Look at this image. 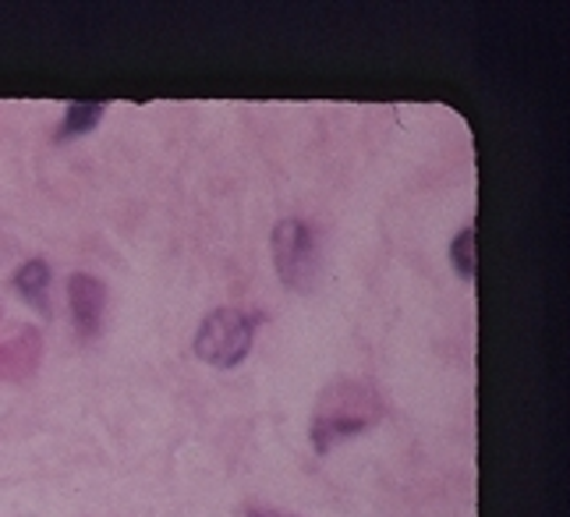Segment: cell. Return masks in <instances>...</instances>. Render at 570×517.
<instances>
[{
  "instance_id": "obj_1",
  "label": "cell",
  "mask_w": 570,
  "mask_h": 517,
  "mask_svg": "<svg viewBox=\"0 0 570 517\" xmlns=\"http://www.w3.org/2000/svg\"><path fill=\"white\" fill-rule=\"evenodd\" d=\"M380 419V401L368 387L358 383H337L320 404L316 422H312V443L320 453L330 450L333 440H347Z\"/></svg>"
},
{
  "instance_id": "obj_2",
  "label": "cell",
  "mask_w": 570,
  "mask_h": 517,
  "mask_svg": "<svg viewBox=\"0 0 570 517\" xmlns=\"http://www.w3.org/2000/svg\"><path fill=\"white\" fill-rule=\"evenodd\" d=\"M255 341V320L242 309H216L209 312L199 333H195V354L213 369L242 365Z\"/></svg>"
},
{
  "instance_id": "obj_3",
  "label": "cell",
  "mask_w": 570,
  "mask_h": 517,
  "mask_svg": "<svg viewBox=\"0 0 570 517\" xmlns=\"http://www.w3.org/2000/svg\"><path fill=\"white\" fill-rule=\"evenodd\" d=\"M273 263L291 291H312L320 281V242L302 221H281L273 227Z\"/></svg>"
},
{
  "instance_id": "obj_4",
  "label": "cell",
  "mask_w": 570,
  "mask_h": 517,
  "mask_svg": "<svg viewBox=\"0 0 570 517\" xmlns=\"http://www.w3.org/2000/svg\"><path fill=\"white\" fill-rule=\"evenodd\" d=\"M68 302H71V320L78 336L92 341L104 326V312H107V287L104 281H96L92 273H75L68 281Z\"/></svg>"
},
{
  "instance_id": "obj_5",
  "label": "cell",
  "mask_w": 570,
  "mask_h": 517,
  "mask_svg": "<svg viewBox=\"0 0 570 517\" xmlns=\"http://www.w3.org/2000/svg\"><path fill=\"white\" fill-rule=\"evenodd\" d=\"M14 287H18V294H26L32 305L47 309L43 294L50 287V266L43 263V258H29V263L14 273Z\"/></svg>"
},
{
  "instance_id": "obj_6",
  "label": "cell",
  "mask_w": 570,
  "mask_h": 517,
  "mask_svg": "<svg viewBox=\"0 0 570 517\" xmlns=\"http://www.w3.org/2000/svg\"><path fill=\"white\" fill-rule=\"evenodd\" d=\"M104 104H71L65 110V121H61V131H57V138H78V135H89L96 125L104 121Z\"/></svg>"
},
{
  "instance_id": "obj_7",
  "label": "cell",
  "mask_w": 570,
  "mask_h": 517,
  "mask_svg": "<svg viewBox=\"0 0 570 517\" xmlns=\"http://www.w3.org/2000/svg\"><path fill=\"white\" fill-rule=\"evenodd\" d=\"M450 258H454V270L464 276V281L475 276V227H464L454 237V245H450Z\"/></svg>"
},
{
  "instance_id": "obj_8",
  "label": "cell",
  "mask_w": 570,
  "mask_h": 517,
  "mask_svg": "<svg viewBox=\"0 0 570 517\" xmlns=\"http://www.w3.org/2000/svg\"><path fill=\"white\" fill-rule=\"evenodd\" d=\"M248 517H291V514H277V510H263V507H252Z\"/></svg>"
}]
</instances>
